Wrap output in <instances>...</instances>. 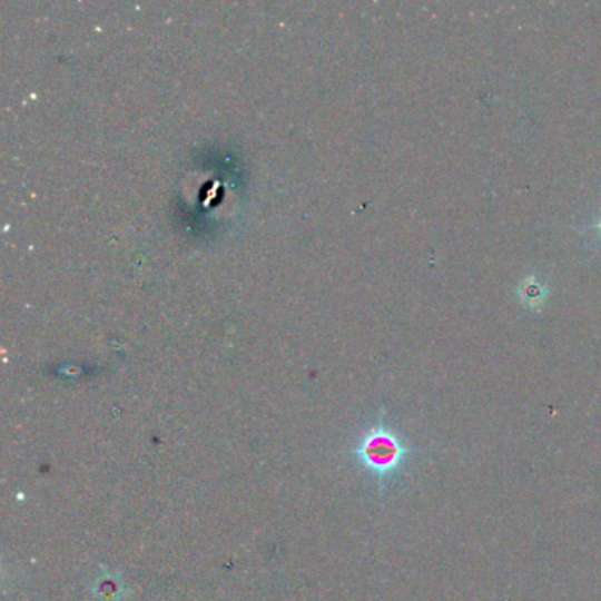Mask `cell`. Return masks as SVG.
Segmentation results:
<instances>
[{
  "instance_id": "obj_2",
  "label": "cell",
  "mask_w": 601,
  "mask_h": 601,
  "mask_svg": "<svg viewBox=\"0 0 601 601\" xmlns=\"http://www.w3.org/2000/svg\"><path fill=\"white\" fill-rule=\"evenodd\" d=\"M546 293L545 284L540 283L536 277H530L519 289L522 302L531 309H540L545 304Z\"/></svg>"
},
{
  "instance_id": "obj_3",
  "label": "cell",
  "mask_w": 601,
  "mask_h": 601,
  "mask_svg": "<svg viewBox=\"0 0 601 601\" xmlns=\"http://www.w3.org/2000/svg\"><path fill=\"white\" fill-rule=\"evenodd\" d=\"M593 228L597 229L598 234L601 235V217L597 220V223H594Z\"/></svg>"
},
{
  "instance_id": "obj_1",
  "label": "cell",
  "mask_w": 601,
  "mask_h": 601,
  "mask_svg": "<svg viewBox=\"0 0 601 601\" xmlns=\"http://www.w3.org/2000/svg\"><path fill=\"white\" fill-rule=\"evenodd\" d=\"M362 467L376 479L380 491H386L390 483L403 473L411 459L424 453V449L411 445L406 437L386 424L385 416L367 428L358 445L353 450Z\"/></svg>"
}]
</instances>
